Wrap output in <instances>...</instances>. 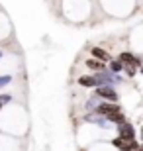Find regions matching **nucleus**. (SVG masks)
Masks as SVG:
<instances>
[{
	"label": "nucleus",
	"mask_w": 143,
	"mask_h": 151,
	"mask_svg": "<svg viewBox=\"0 0 143 151\" xmlns=\"http://www.w3.org/2000/svg\"><path fill=\"white\" fill-rule=\"evenodd\" d=\"M100 114H106V116H114V114H120V106L114 104V102H108V104H100L96 108Z\"/></svg>",
	"instance_id": "nucleus-1"
},
{
	"label": "nucleus",
	"mask_w": 143,
	"mask_h": 151,
	"mask_svg": "<svg viewBox=\"0 0 143 151\" xmlns=\"http://www.w3.org/2000/svg\"><path fill=\"white\" fill-rule=\"evenodd\" d=\"M120 61L124 63L126 67H129V69H133V67H137V65H139V61L132 55V53H121V55H120Z\"/></svg>",
	"instance_id": "nucleus-2"
},
{
	"label": "nucleus",
	"mask_w": 143,
	"mask_h": 151,
	"mask_svg": "<svg viewBox=\"0 0 143 151\" xmlns=\"http://www.w3.org/2000/svg\"><path fill=\"white\" fill-rule=\"evenodd\" d=\"M102 98H108V100H112L116 104V100H118V94H116V90L114 88H108V86H104V88H98L96 90Z\"/></svg>",
	"instance_id": "nucleus-3"
},
{
	"label": "nucleus",
	"mask_w": 143,
	"mask_h": 151,
	"mask_svg": "<svg viewBox=\"0 0 143 151\" xmlns=\"http://www.w3.org/2000/svg\"><path fill=\"white\" fill-rule=\"evenodd\" d=\"M92 57L96 59V61H100V63L110 61V55H108L104 49H100V47H92Z\"/></svg>",
	"instance_id": "nucleus-4"
},
{
	"label": "nucleus",
	"mask_w": 143,
	"mask_h": 151,
	"mask_svg": "<svg viewBox=\"0 0 143 151\" xmlns=\"http://www.w3.org/2000/svg\"><path fill=\"white\" fill-rule=\"evenodd\" d=\"M86 67L94 69V71H102V69H104V63L96 61V59H86Z\"/></svg>",
	"instance_id": "nucleus-5"
},
{
	"label": "nucleus",
	"mask_w": 143,
	"mask_h": 151,
	"mask_svg": "<svg viewBox=\"0 0 143 151\" xmlns=\"http://www.w3.org/2000/svg\"><path fill=\"white\" fill-rule=\"evenodd\" d=\"M78 84H83V86H96V78L94 77H80L78 78Z\"/></svg>",
	"instance_id": "nucleus-6"
},
{
	"label": "nucleus",
	"mask_w": 143,
	"mask_h": 151,
	"mask_svg": "<svg viewBox=\"0 0 143 151\" xmlns=\"http://www.w3.org/2000/svg\"><path fill=\"white\" fill-rule=\"evenodd\" d=\"M112 69H114V71H120V69H121V63L120 61H114V63H112Z\"/></svg>",
	"instance_id": "nucleus-7"
}]
</instances>
